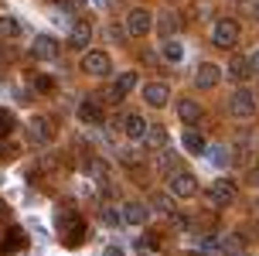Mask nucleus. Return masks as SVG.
<instances>
[{"mask_svg": "<svg viewBox=\"0 0 259 256\" xmlns=\"http://www.w3.org/2000/svg\"><path fill=\"white\" fill-rule=\"evenodd\" d=\"M58 229H62V243L68 249H75V246L85 243V222L82 215L75 212V205H62V212H58Z\"/></svg>", "mask_w": 259, "mask_h": 256, "instance_id": "nucleus-1", "label": "nucleus"}, {"mask_svg": "<svg viewBox=\"0 0 259 256\" xmlns=\"http://www.w3.org/2000/svg\"><path fill=\"white\" fill-rule=\"evenodd\" d=\"M167 181H170V195L174 198H194L198 195V178H194L191 171H174V174H167Z\"/></svg>", "mask_w": 259, "mask_h": 256, "instance_id": "nucleus-2", "label": "nucleus"}, {"mask_svg": "<svg viewBox=\"0 0 259 256\" xmlns=\"http://www.w3.org/2000/svg\"><path fill=\"white\" fill-rule=\"evenodd\" d=\"M211 41H215V48H232L235 41H239V24L229 21V17H222L215 31H211Z\"/></svg>", "mask_w": 259, "mask_h": 256, "instance_id": "nucleus-3", "label": "nucleus"}, {"mask_svg": "<svg viewBox=\"0 0 259 256\" xmlns=\"http://www.w3.org/2000/svg\"><path fill=\"white\" fill-rule=\"evenodd\" d=\"M109 68H113V62H109L106 51H85L82 55V72L85 76H109Z\"/></svg>", "mask_w": 259, "mask_h": 256, "instance_id": "nucleus-4", "label": "nucleus"}, {"mask_svg": "<svg viewBox=\"0 0 259 256\" xmlns=\"http://www.w3.org/2000/svg\"><path fill=\"white\" fill-rule=\"evenodd\" d=\"M154 27V14L143 11V7H137V11H130L126 17V31L133 34V38H147V31Z\"/></svg>", "mask_w": 259, "mask_h": 256, "instance_id": "nucleus-5", "label": "nucleus"}, {"mask_svg": "<svg viewBox=\"0 0 259 256\" xmlns=\"http://www.w3.org/2000/svg\"><path fill=\"white\" fill-rule=\"evenodd\" d=\"M229 113L239 116V120L252 116V113H256V96H252V92H246V89H239L232 99H229Z\"/></svg>", "mask_w": 259, "mask_h": 256, "instance_id": "nucleus-6", "label": "nucleus"}, {"mask_svg": "<svg viewBox=\"0 0 259 256\" xmlns=\"http://www.w3.org/2000/svg\"><path fill=\"white\" fill-rule=\"evenodd\" d=\"M27 249V232L24 229H17V226H14V229H7L4 232V239H0V253H24Z\"/></svg>", "mask_w": 259, "mask_h": 256, "instance_id": "nucleus-7", "label": "nucleus"}, {"mask_svg": "<svg viewBox=\"0 0 259 256\" xmlns=\"http://www.w3.org/2000/svg\"><path fill=\"white\" fill-rule=\"evenodd\" d=\"M27 137L34 143H52V137H55V130H52V120H45V116H34L31 123H27Z\"/></svg>", "mask_w": 259, "mask_h": 256, "instance_id": "nucleus-8", "label": "nucleus"}, {"mask_svg": "<svg viewBox=\"0 0 259 256\" xmlns=\"http://www.w3.org/2000/svg\"><path fill=\"white\" fill-rule=\"evenodd\" d=\"M219 79H222L219 65H215V62H201V65H198V76H194V86H198V89H215Z\"/></svg>", "mask_w": 259, "mask_h": 256, "instance_id": "nucleus-9", "label": "nucleus"}, {"mask_svg": "<svg viewBox=\"0 0 259 256\" xmlns=\"http://www.w3.org/2000/svg\"><path fill=\"white\" fill-rule=\"evenodd\" d=\"M232 198H235V185L232 181H215V185L208 188V202L215 205V208H225Z\"/></svg>", "mask_w": 259, "mask_h": 256, "instance_id": "nucleus-10", "label": "nucleus"}, {"mask_svg": "<svg viewBox=\"0 0 259 256\" xmlns=\"http://www.w3.org/2000/svg\"><path fill=\"white\" fill-rule=\"evenodd\" d=\"M78 120H82V123H85V127H103V106H99V102L96 99H82L78 102Z\"/></svg>", "mask_w": 259, "mask_h": 256, "instance_id": "nucleus-11", "label": "nucleus"}, {"mask_svg": "<svg viewBox=\"0 0 259 256\" xmlns=\"http://www.w3.org/2000/svg\"><path fill=\"white\" fill-rule=\"evenodd\" d=\"M143 99H147V106H154V109H160V106H167V99H170V89L164 86V82H147V86H143Z\"/></svg>", "mask_w": 259, "mask_h": 256, "instance_id": "nucleus-12", "label": "nucleus"}, {"mask_svg": "<svg viewBox=\"0 0 259 256\" xmlns=\"http://www.w3.org/2000/svg\"><path fill=\"white\" fill-rule=\"evenodd\" d=\"M133 86H137V72H123V76L109 86V92H106V96H109V102H119L123 96H130V92H133Z\"/></svg>", "mask_w": 259, "mask_h": 256, "instance_id": "nucleus-13", "label": "nucleus"}, {"mask_svg": "<svg viewBox=\"0 0 259 256\" xmlns=\"http://www.w3.org/2000/svg\"><path fill=\"white\" fill-rule=\"evenodd\" d=\"M31 55H34V58H41V62H52V58H58V41L48 38V34H38V38H34Z\"/></svg>", "mask_w": 259, "mask_h": 256, "instance_id": "nucleus-14", "label": "nucleus"}, {"mask_svg": "<svg viewBox=\"0 0 259 256\" xmlns=\"http://www.w3.org/2000/svg\"><path fill=\"white\" fill-rule=\"evenodd\" d=\"M68 45L78 51H85L92 45V24H85V21H75L72 24V34H68Z\"/></svg>", "mask_w": 259, "mask_h": 256, "instance_id": "nucleus-15", "label": "nucleus"}, {"mask_svg": "<svg viewBox=\"0 0 259 256\" xmlns=\"http://www.w3.org/2000/svg\"><path fill=\"white\" fill-rule=\"evenodd\" d=\"M147 130H150V123H147L143 116H126V120H123V133H126L130 140H143Z\"/></svg>", "mask_w": 259, "mask_h": 256, "instance_id": "nucleus-16", "label": "nucleus"}, {"mask_svg": "<svg viewBox=\"0 0 259 256\" xmlns=\"http://www.w3.org/2000/svg\"><path fill=\"white\" fill-rule=\"evenodd\" d=\"M170 140V133L164 127H150L147 130V137H143V143H147V151H164Z\"/></svg>", "mask_w": 259, "mask_h": 256, "instance_id": "nucleus-17", "label": "nucleus"}, {"mask_svg": "<svg viewBox=\"0 0 259 256\" xmlns=\"http://www.w3.org/2000/svg\"><path fill=\"white\" fill-rule=\"evenodd\" d=\"M123 222H130V226H143V222H147V205L126 202L123 205Z\"/></svg>", "mask_w": 259, "mask_h": 256, "instance_id": "nucleus-18", "label": "nucleus"}, {"mask_svg": "<svg viewBox=\"0 0 259 256\" xmlns=\"http://www.w3.org/2000/svg\"><path fill=\"white\" fill-rule=\"evenodd\" d=\"M229 76H232L235 82H246V79L252 76V62H249V58H242V55H235L232 62H229Z\"/></svg>", "mask_w": 259, "mask_h": 256, "instance_id": "nucleus-19", "label": "nucleus"}, {"mask_svg": "<svg viewBox=\"0 0 259 256\" xmlns=\"http://www.w3.org/2000/svg\"><path fill=\"white\" fill-rule=\"evenodd\" d=\"M178 116H181L184 123L191 127V123H198V120H201V106H198L194 99H181V102H178Z\"/></svg>", "mask_w": 259, "mask_h": 256, "instance_id": "nucleus-20", "label": "nucleus"}, {"mask_svg": "<svg viewBox=\"0 0 259 256\" xmlns=\"http://www.w3.org/2000/svg\"><path fill=\"white\" fill-rule=\"evenodd\" d=\"M119 164H126V167L137 171V167L143 164V154L137 151V147H126V151H119Z\"/></svg>", "mask_w": 259, "mask_h": 256, "instance_id": "nucleus-21", "label": "nucleus"}, {"mask_svg": "<svg viewBox=\"0 0 259 256\" xmlns=\"http://www.w3.org/2000/svg\"><path fill=\"white\" fill-rule=\"evenodd\" d=\"M21 34V21L17 17H0V38H17Z\"/></svg>", "mask_w": 259, "mask_h": 256, "instance_id": "nucleus-22", "label": "nucleus"}, {"mask_svg": "<svg viewBox=\"0 0 259 256\" xmlns=\"http://www.w3.org/2000/svg\"><path fill=\"white\" fill-rule=\"evenodd\" d=\"M184 151L201 154V151H205V137H201V133H194V130H188V133H184Z\"/></svg>", "mask_w": 259, "mask_h": 256, "instance_id": "nucleus-23", "label": "nucleus"}, {"mask_svg": "<svg viewBox=\"0 0 259 256\" xmlns=\"http://www.w3.org/2000/svg\"><path fill=\"white\" fill-rule=\"evenodd\" d=\"M150 205H154L157 212L170 215V212H174V195H150Z\"/></svg>", "mask_w": 259, "mask_h": 256, "instance_id": "nucleus-24", "label": "nucleus"}, {"mask_svg": "<svg viewBox=\"0 0 259 256\" xmlns=\"http://www.w3.org/2000/svg\"><path fill=\"white\" fill-rule=\"evenodd\" d=\"M157 246H160V236H157V232H147V236L137 239V249H140V253H154Z\"/></svg>", "mask_w": 259, "mask_h": 256, "instance_id": "nucleus-25", "label": "nucleus"}, {"mask_svg": "<svg viewBox=\"0 0 259 256\" xmlns=\"http://www.w3.org/2000/svg\"><path fill=\"white\" fill-rule=\"evenodd\" d=\"M164 58H167V62H174V65H178V62H181V58H184V48H181V45H178V41H164Z\"/></svg>", "mask_w": 259, "mask_h": 256, "instance_id": "nucleus-26", "label": "nucleus"}, {"mask_svg": "<svg viewBox=\"0 0 259 256\" xmlns=\"http://www.w3.org/2000/svg\"><path fill=\"white\" fill-rule=\"evenodd\" d=\"M14 127H17V120H14L11 109H0V137H11Z\"/></svg>", "mask_w": 259, "mask_h": 256, "instance_id": "nucleus-27", "label": "nucleus"}, {"mask_svg": "<svg viewBox=\"0 0 259 256\" xmlns=\"http://www.w3.org/2000/svg\"><path fill=\"white\" fill-rule=\"evenodd\" d=\"M157 167H160L164 174H174V171H178V157H174V154H167V151H160V157H157Z\"/></svg>", "mask_w": 259, "mask_h": 256, "instance_id": "nucleus-28", "label": "nucleus"}, {"mask_svg": "<svg viewBox=\"0 0 259 256\" xmlns=\"http://www.w3.org/2000/svg\"><path fill=\"white\" fill-rule=\"evenodd\" d=\"M55 167H58V157H55V154H41L34 174H48V171H55Z\"/></svg>", "mask_w": 259, "mask_h": 256, "instance_id": "nucleus-29", "label": "nucleus"}, {"mask_svg": "<svg viewBox=\"0 0 259 256\" xmlns=\"http://www.w3.org/2000/svg\"><path fill=\"white\" fill-rule=\"evenodd\" d=\"M85 174H92V178L106 181V164L99 161V157H89V161H85Z\"/></svg>", "mask_w": 259, "mask_h": 256, "instance_id": "nucleus-30", "label": "nucleus"}, {"mask_svg": "<svg viewBox=\"0 0 259 256\" xmlns=\"http://www.w3.org/2000/svg\"><path fill=\"white\" fill-rule=\"evenodd\" d=\"M157 27H160V34H164V38H170V34L178 31V14H164Z\"/></svg>", "mask_w": 259, "mask_h": 256, "instance_id": "nucleus-31", "label": "nucleus"}, {"mask_svg": "<svg viewBox=\"0 0 259 256\" xmlns=\"http://www.w3.org/2000/svg\"><path fill=\"white\" fill-rule=\"evenodd\" d=\"M14 157H17V143L0 140V164H7V161H14Z\"/></svg>", "mask_w": 259, "mask_h": 256, "instance_id": "nucleus-32", "label": "nucleus"}, {"mask_svg": "<svg viewBox=\"0 0 259 256\" xmlns=\"http://www.w3.org/2000/svg\"><path fill=\"white\" fill-rule=\"evenodd\" d=\"M103 222L106 226H119V222H123V212H116V208H103Z\"/></svg>", "mask_w": 259, "mask_h": 256, "instance_id": "nucleus-33", "label": "nucleus"}, {"mask_svg": "<svg viewBox=\"0 0 259 256\" xmlns=\"http://www.w3.org/2000/svg\"><path fill=\"white\" fill-rule=\"evenodd\" d=\"M34 89H38V92H52L55 82H52L48 76H34Z\"/></svg>", "mask_w": 259, "mask_h": 256, "instance_id": "nucleus-34", "label": "nucleus"}, {"mask_svg": "<svg viewBox=\"0 0 259 256\" xmlns=\"http://www.w3.org/2000/svg\"><path fill=\"white\" fill-rule=\"evenodd\" d=\"M211 161H215L219 167H225L229 164V151H225V147H215V151H211Z\"/></svg>", "mask_w": 259, "mask_h": 256, "instance_id": "nucleus-35", "label": "nucleus"}, {"mask_svg": "<svg viewBox=\"0 0 259 256\" xmlns=\"http://www.w3.org/2000/svg\"><path fill=\"white\" fill-rule=\"evenodd\" d=\"M58 7H62V11H82V7H85V0H58Z\"/></svg>", "mask_w": 259, "mask_h": 256, "instance_id": "nucleus-36", "label": "nucleus"}, {"mask_svg": "<svg viewBox=\"0 0 259 256\" xmlns=\"http://www.w3.org/2000/svg\"><path fill=\"white\" fill-rule=\"evenodd\" d=\"M249 185H252V188H259V164L249 167Z\"/></svg>", "mask_w": 259, "mask_h": 256, "instance_id": "nucleus-37", "label": "nucleus"}, {"mask_svg": "<svg viewBox=\"0 0 259 256\" xmlns=\"http://www.w3.org/2000/svg\"><path fill=\"white\" fill-rule=\"evenodd\" d=\"M109 38H113V41H123V38H126V31H119V27H109Z\"/></svg>", "mask_w": 259, "mask_h": 256, "instance_id": "nucleus-38", "label": "nucleus"}, {"mask_svg": "<svg viewBox=\"0 0 259 256\" xmlns=\"http://www.w3.org/2000/svg\"><path fill=\"white\" fill-rule=\"evenodd\" d=\"M103 256H126V253H123V249H119V246H109V249H106Z\"/></svg>", "mask_w": 259, "mask_h": 256, "instance_id": "nucleus-39", "label": "nucleus"}, {"mask_svg": "<svg viewBox=\"0 0 259 256\" xmlns=\"http://www.w3.org/2000/svg\"><path fill=\"white\" fill-rule=\"evenodd\" d=\"M7 215H11V208H7V205L0 202V222H4V218H7Z\"/></svg>", "mask_w": 259, "mask_h": 256, "instance_id": "nucleus-40", "label": "nucleus"}, {"mask_svg": "<svg viewBox=\"0 0 259 256\" xmlns=\"http://www.w3.org/2000/svg\"><path fill=\"white\" fill-rule=\"evenodd\" d=\"M249 62H252V72H259V51L252 55V58H249Z\"/></svg>", "mask_w": 259, "mask_h": 256, "instance_id": "nucleus-41", "label": "nucleus"}, {"mask_svg": "<svg viewBox=\"0 0 259 256\" xmlns=\"http://www.w3.org/2000/svg\"><path fill=\"white\" fill-rule=\"evenodd\" d=\"M0 65H4V51H0Z\"/></svg>", "mask_w": 259, "mask_h": 256, "instance_id": "nucleus-42", "label": "nucleus"}, {"mask_svg": "<svg viewBox=\"0 0 259 256\" xmlns=\"http://www.w3.org/2000/svg\"><path fill=\"white\" fill-rule=\"evenodd\" d=\"M235 256H246V253H235Z\"/></svg>", "mask_w": 259, "mask_h": 256, "instance_id": "nucleus-43", "label": "nucleus"}]
</instances>
